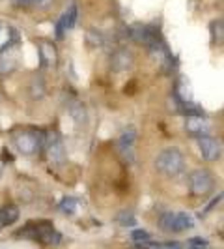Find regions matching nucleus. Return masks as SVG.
I'll list each match as a JSON object with an SVG mask.
<instances>
[{
  "label": "nucleus",
  "instance_id": "f257e3e1",
  "mask_svg": "<svg viewBox=\"0 0 224 249\" xmlns=\"http://www.w3.org/2000/svg\"><path fill=\"white\" fill-rule=\"evenodd\" d=\"M155 169L161 175L168 178H176L183 173L185 169V160L183 154L177 148H164L159 152V156L155 158Z\"/></svg>",
  "mask_w": 224,
  "mask_h": 249
},
{
  "label": "nucleus",
  "instance_id": "f03ea898",
  "mask_svg": "<svg viewBox=\"0 0 224 249\" xmlns=\"http://www.w3.org/2000/svg\"><path fill=\"white\" fill-rule=\"evenodd\" d=\"M17 236L26 238V240H32V242H41V244H58L62 236L60 232L54 231V227L49 221H39V223H28L25 229H21L17 232Z\"/></svg>",
  "mask_w": 224,
  "mask_h": 249
},
{
  "label": "nucleus",
  "instance_id": "7ed1b4c3",
  "mask_svg": "<svg viewBox=\"0 0 224 249\" xmlns=\"http://www.w3.org/2000/svg\"><path fill=\"white\" fill-rule=\"evenodd\" d=\"M192 227H194V221L185 212H164L159 217V229L162 232H168V234L183 232V231L192 229Z\"/></svg>",
  "mask_w": 224,
  "mask_h": 249
},
{
  "label": "nucleus",
  "instance_id": "20e7f679",
  "mask_svg": "<svg viewBox=\"0 0 224 249\" xmlns=\"http://www.w3.org/2000/svg\"><path fill=\"white\" fill-rule=\"evenodd\" d=\"M215 187V176L208 169H196L189 175V189L191 195L194 197H204L208 193H211Z\"/></svg>",
  "mask_w": 224,
  "mask_h": 249
},
{
  "label": "nucleus",
  "instance_id": "39448f33",
  "mask_svg": "<svg viewBox=\"0 0 224 249\" xmlns=\"http://www.w3.org/2000/svg\"><path fill=\"white\" fill-rule=\"evenodd\" d=\"M13 144L23 156H32L41 148V135L36 131H17L13 135Z\"/></svg>",
  "mask_w": 224,
  "mask_h": 249
},
{
  "label": "nucleus",
  "instance_id": "423d86ee",
  "mask_svg": "<svg viewBox=\"0 0 224 249\" xmlns=\"http://www.w3.org/2000/svg\"><path fill=\"white\" fill-rule=\"evenodd\" d=\"M45 150H47V158H49L50 163L64 165L65 160H67V152H65V146H64V141L58 137V133H49Z\"/></svg>",
  "mask_w": 224,
  "mask_h": 249
},
{
  "label": "nucleus",
  "instance_id": "0eeeda50",
  "mask_svg": "<svg viewBox=\"0 0 224 249\" xmlns=\"http://www.w3.org/2000/svg\"><path fill=\"white\" fill-rule=\"evenodd\" d=\"M198 148L202 158L206 161H217L223 156V144H221V141L215 137H209V135L198 139Z\"/></svg>",
  "mask_w": 224,
  "mask_h": 249
},
{
  "label": "nucleus",
  "instance_id": "6e6552de",
  "mask_svg": "<svg viewBox=\"0 0 224 249\" xmlns=\"http://www.w3.org/2000/svg\"><path fill=\"white\" fill-rule=\"evenodd\" d=\"M135 142H137V129L127 127L118 139V150H120V154H122L125 161L131 163L135 160Z\"/></svg>",
  "mask_w": 224,
  "mask_h": 249
},
{
  "label": "nucleus",
  "instance_id": "1a4fd4ad",
  "mask_svg": "<svg viewBox=\"0 0 224 249\" xmlns=\"http://www.w3.org/2000/svg\"><path fill=\"white\" fill-rule=\"evenodd\" d=\"M135 64V56L129 49H118L112 53L111 56V70L114 73H124L129 71Z\"/></svg>",
  "mask_w": 224,
  "mask_h": 249
},
{
  "label": "nucleus",
  "instance_id": "9d476101",
  "mask_svg": "<svg viewBox=\"0 0 224 249\" xmlns=\"http://www.w3.org/2000/svg\"><path fill=\"white\" fill-rule=\"evenodd\" d=\"M185 131L191 137H208L211 131V124L204 116H187Z\"/></svg>",
  "mask_w": 224,
  "mask_h": 249
},
{
  "label": "nucleus",
  "instance_id": "9b49d317",
  "mask_svg": "<svg viewBox=\"0 0 224 249\" xmlns=\"http://www.w3.org/2000/svg\"><path fill=\"white\" fill-rule=\"evenodd\" d=\"M39 60H41V68H54L56 60H58V53L56 47L49 43V41H39Z\"/></svg>",
  "mask_w": 224,
  "mask_h": 249
},
{
  "label": "nucleus",
  "instance_id": "f8f14e48",
  "mask_svg": "<svg viewBox=\"0 0 224 249\" xmlns=\"http://www.w3.org/2000/svg\"><path fill=\"white\" fill-rule=\"evenodd\" d=\"M19 219V208L17 206H4L0 208V229L6 227V225H12Z\"/></svg>",
  "mask_w": 224,
  "mask_h": 249
},
{
  "label": "nucleus",
  "instance_id": "ddd939ff",
  "mask_svg": "<svg viewBox=\"0 0 224 249\" xmlns=\"http://www.w3.org/2000/svg\"><path fill=\"white\" fill-rule=\"evenodd\" d=\"M67 111L71 114V118H73L77 124H84L86 122V109H84V105L80 103V101H69V105H67Z\"/></svg>",
  "mask_w": 224,
  "mask_h": 249
},
{
  "label": "nucleus",
  "instance_id": "4468645a",
  "mask_svg": "<svg viewBox=\"0 0 224 249\" xmlns=\"http://www.w3.org/2000/svg\"><path fill=\"white\" fill-rule=\"evenodd\" d=\"M176 100L185 103V101L192 100V92H191V85L187 83L185 79H179L176 85Z\"/></svg>",
  "mask_w": 224,
  "mask_h": 249
},
{
  "label": "nucleus",
  "instance_id": "2eb2a0df",
  "mask_svg": "<svg viewBox=\"0 0 224 249\" xmlns=\"http://www.w3.org/2000/svg\"><path fill=\"white\" fill-rule=\"evenodd\" d=\"M209 28H211L213 45H223L224 43V21L223 19H215Z\"/></svg>",
  "mask_w": 224,
  "mask_h": 249
},
{
  "label": "nucleus",
  "instance_id": "dca6fc26",
  "mask_svg": "<svg viewBox=\"0 0 224 249\" xmlns=\"http://www.w3.org/2000/svg\"><path fill=\"white\" fill-rule=\"evenodd\" d=\"M86 43L90 47H103L105 45V34L101 30H96V28H88Z\"/></svg>",
  "mask_w": 224,
  "mask_h": 249
},
{
  "label": "nucleus",
  "instance_id": "f3484780",
  "mask_svg": "<svg viewBox=\"0 0 224 249\" xmlns=\"http://www.w3.org/2000/svg\"><path fill=\"white\" fill-rule=\"evenodd\" d=\"M79 206H80V200L75 199V197H65V199H62V202L58 204V208H60L64 213H67V215H73V213L79 210Z\"/></svg>",
  "mask_w": 224,
  "mask_h": 249
},
{
  "label": "nucleus",
  "instance_id": "a211bd4d",
  "mask_svg": "<svg viewBox=\"0 0 224 249\" xmlns=\"http://www.w3.org/2000/svg\"><path fill=\"white\" fill-rule=\"evenodd\" d=\"M116 221L122 225V227H135L137 225L135 215H133V212H129V210H122V212L116 215Z\"/></svg>",
  "mask_w": 224,
  "mask_h": 249
},
{
  "label": "nucleus",
  "instance_id": "6ab92c4d",
  "mask_svg": "<svg viewBox=\"0 0 224 249\" xmlns=\"http://www.w3.org/2000/svg\"><path fill=\"white\" fill-rule=\"evenodd\" d=\"M30 94H32V98H43L45 87H43V79H41V77H34V79H32Z\"/></svg>",
  "mask_w": 224,
  "mask_h": 249
},
{
  "label": "nucleus",
  "instance_id": "aec40b11",
  "mask_svg": "<svg viewBox=\"0 0 224 249\" xmlns=\"http://www.w3.org/2000/svg\"><path fill=\"white\" fill-rule=\"evenodd\" d=\"M77 12H79V10H77V6L71 4V6L67 8V12L64 13V15H65V25H67V30H71V28L75 26V21H77Z\"/></svg>",
  "mask_w": 224,
  "mask_h": 249
},
{
  "label": "nucleus",
  "instance_id": "412c9836",
  "mask_svg": "<svg viewBox=\"0 0 224 249\" xmlns=\"http://www.w3.org/2000/svg\"><path fill=\"white\" fill-rule=\"evenodd\" d=\"M133 240H137L138 244H148V242H151V236L146 231H135L133 232Z\"/></svg>",
  "mask_w": 224,
  "mask_h": 249
},
{
  "label": "nucleus",
  "instance_id": "4be33fe9",
  "mask_svg": "<svg viewBox=\"0 0 224 249\" xmlns=\"http://www.w3.org/2000/svg\"><path fill=\"white\" fill-rule=\"evenodd\" d=\"M65 32H67V25H65V15H62V17L58 19V23H56V37L62 39Z\"/></svg>",
  "mask_w": 224,
  "mask_h": 249
},
{
  "label": "nucleus",
  "instance_id": "5701e85b",
  "mask_svg": "<svg viewBox=\"0 0 224 249\" xmlns=\"http://www.w3.org/2000/svg\"><path fill=\"white\" fill-rule=\"evenodd\" d=\"M54 0H30V4L36 8V10H49L52 6Z\"/></svg>",
  "mask_w": 224,
  "mask_h": 249
},
{
  "label": "nucleus",
  "instance_id": "b1692460",
  "mask_svg": "<svg viewBox=\"0 0 224 249\" xmlns=\"http://www.w3.org/2000/svg\"><path fill=\"white\" fill-rule=\"evenodd\" d=\"M221 200H223V195H217V199H213L211 202H209V204L206 206V210H204V213H202V215H206V213H209V212H211L213 208H215V206H217V204H219Z\"/></svg>",
  "mask_w": 224,
  "mask_h": 249
},
{
  "label": "nucleus",
  "instance_id": "393cba45",
  "mask_svg": "<svg viewBox=\"0 0 224 249\" xmlns=\"http://www.w3.org/2000/svg\"><path fill=\"white\" fill-rule=\"evenodd\" d=\"M189 244H191V246H196V248H202V249L208 246V242H206L204 238H191Z\"/></svg>",
  "mask_w": 224,
  "mask_h": 249
},
{
  "label": "nucleus",
  "instance_id": "a878e982",
  "mask_svg": "<svg viewBox=\"0 0 224 249\" xmlns=\"http://www.w3.org/2000/svg\"><path fill=\"white\" fill-rule=\"evenodd\" d=\"M12 4L15 8H28L30 6V0H12Z\"/></svg>",
  "mask_w": 224,
  "mask_h": 249
},
{
  "label": "nucleus",
  "instance_id": "bb28decb",
  "mask_svg": "<svg viewBox=\"0 0 224 249\" xmlns=\"http://www.w3.org/2000/svg\"><path fill=\"white\" fill-rule=\"evenodd\" d=\"M189 249H202V248H196V246H191Z\"/></svg>",
  "mask_w": 224,
  "mask_h": 249
},
{
  "label": "nucleus",
  "instance_id": "cd10ccee",
  "mask_svg": "<svg viewBox=\"0 0 224 249\" xmlns=\"http://www.w3.org/2000/svg\"><path fill=\"white\" fill-rule=\"evenodd\" d=\"M0 173H2V163H0Z\"/></svg>",
  "mask_w": 224,
  "mask_h": 249
},
{
  "label": "nucleus",
  "instance_id": "c85d7f7f",
  "mask_svg": "<svg viewBox=\"0 0 224 249\" xmlns=\"http://www.w3.org/2000/svg\"><path fill=\"white\" fill-rule=\"evenodd\" d=\"M157 249H159V248H157Z\"/></svg>",
  "mask_w": 224,
  "mask_h": 249
}]
</instances>
